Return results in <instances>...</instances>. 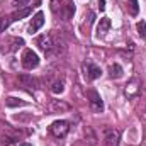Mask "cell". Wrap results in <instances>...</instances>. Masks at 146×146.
<instances>
[{"instance_id": "6da1fadb", "label": "cell", "mask_w": 146, "mask_h": 146, "mask_svg": "<svg viewBox=\"0 0 146 146\" xmlns=\"http://www.w3.org/2000/svg\"><path fill=\"white\" fill-rule=\"evenodd\" d=\"M22 66L26 68V70H34L39 66V56H37L36 51H33V49H26L24 53H22Z\"/></svg>"}, {"instance_id": "7a4b0ae2", "label": "cell", "mask_w": 146, "mask_h": 146, "mask_svg": "<svg viewBox=\"0 0 146 146\" xmlns=\"http://www.w3.org/2000/svg\"><path fill=\"white\" fill-rule=\"evenodd\" d=\"M68 131H70V127H68V122L66 121H54L49 126V133L54 138H65L68 134Z\"/></svg>"}, {"instance_id": "3957f363", "label": "cell", "mask_w": 146, "mask_h": 146, "mask_svg": "<svg viewBox=\"0 0 146 146\" xmlns=\"http://www.w3.org/2000/svg\"><path fill=\"white\" fill-rule=\"evenodd\" d=\"M87 99L92 106V109L95 112H102L104 110V102H102V97L99 95V92L95 90H87Z\"/></svg>"}, {"instance_id": "277c9868", "label": "cell", "mask_w": 146, "mask_h": 146, "mask_svg": "<svg viewBox=\"0 0 146 146\" xmlns=\"http://www.w3.org/2000/svg\"><path fill=\"white\" fill-rule=\"evenodd\" d=\"M42 26H44V12L39 10V12H36V15L31 19V24H29V27H27V33L33 36V34H36Z\"/></svg>"}, {"instance_id": "5b68a950", "label": "cell", "mask_w": 146, "mask_h": 146, "mask_svg": "<svg viewBox=\"0 0 146 146\" xmlns=\"http://www.w3.org/2000/svg\"><path fill=\"white\" fill-rule=\"evenodd\" d=\"M85 68V78L87 80H97V78H100V75H102V70L99 68V66H95V65H92V63H88V65H85L83 66Z\"/></svg>"}, {"instance_id": "8992f818", "label": "cell", "mask_w": 146, "mask_h": 146, "mask_svg": "<svg viewBox=\"0 0 146 146\" xmlns=\"http://www.w3.org/2000/svg\"><path fill=\"white\" fill-rule=\"evenodd\" d=\"M36 44L39 46V49H42L44 53H48V51H51V48L54 46L53 44V39H51V36L49 34H42V36L37 37Z\"/></svg>"}, {"instance_id": "52a82bcc", "label": "cell", "mask_w": 146, "mask_h": 146, "mask_svg": "<svg viewBox=\"0 0 146 146\" xmlns=\"http://www.w3.org/2000/svg\"><path fill=\"white\" fill-rule=\"evenodd\" d=\"M110 26H112V22H110L109 17H102V19H100V22H99V26H97V37L106 36V34L109 33Z\"/></svg>"}, {"instance_id": "ba28073f", "label": "cell", "mask_w": 146, "mask_h": 146, "mask_svg": "<svg viewBox=\"0 0 146 146\" xmlns=\"http://www.w3.org/2000/svg\"><path fill=\"white\" fill-rule=\"evenodd\" d=\"M117 139H119V136H117L115 131L109 129L106 133V146H117Z\"/></svg>"}, {"instance_id": "9c48e42d", "label": "cell", "mask_w": 146, "mask_h": 146, "mask_svg": "<svg viewBox=\"0 0 146 146\" xmlns=\"http://www.w3.org/2000/svg\"><path fill=\"white\" fill-rule=\"evenodd\" d=\"M5 106H7V107H24V106H27V102H26V100H22V99L9 97V99L5 100Z\"/></svg>"}, {"instance_id": "30bf717a", "label": "cell", "mask_w": 146, "mask_h": 146, "mask_svg": "<svg viewBox=\"0 0 146 146\" xmlns=\"http://www.w3.org/2000/svg\"><path fill=\"white\" fill-rule=\"evenodd\" d=\"M122 73H124L122 66H121V65H117V63H114V65H110V66H109V75L112 76V78H121V76H122Z\"/></svg>"}, {"instance_id": "8fae6325", "label": "cell", "mask_w": 146, "mask_h": 146, "mask_svg": "<svg viewBox=\"0 0 146 146\" xmlns=\"http://www.w3.org/2000/svg\"><path fill=\"white\" fill-rule=\"evenodd\" d=\"M29 14H31V9H29V7H24V9H21V10L14 12V14L10 15V19H12V21H19V19H24V17H27Z\"/></svg>"}, {"instance_id": "7c38bea8", "label": "cell", "mask_w": 146, "mask_h": 146, "mask_svg": "<svg viewBox=\"0 0 146 146\" xmlns=\"http://www.w3.org/2000/svg\"><path fill=\"white\" fill-rule=\"evenodd\" d=\"M127 7H129L131 15H138V12H139V3H138V0H127Z\"/></svg>"}, {"instance_id": "4fadbf2b", "label": "cell", "mask_w": 146, "mask_h": 146, "mask_svg": "<svg viewBox=\"0 0 146 146\" xmlns=\"http://www.w3.org/2000/svg\"><path fill=\"white\" fill-rule=\"evenodd\" d=\"M136 29H138V34L141 39H146V22L145 21H139L138 24H136Z\"/></svg>"}, {"instance_id": "5bb4252c", "label": "cell", "mask_w": 146, "mask_h": 146, "mask_svg": "<svg viewBox=\"0 0 146 146\" xmlns=\"http://www.w3.org/2000/svg\"><path fill=\"white\" fill-rule=\"evenodd\" d=\"M63 90H65L63 82H54V83H53V87H51V92H53V94H56V95L63 94Z\"/></svg>"}, {"instance_id": "9a60e30c", "label": "cell", "mask_w": 146, "mask_h": 146, "mask_svg": "<svg viewBox=\"0 0 146 146\" xmlns=\"http://www.w3.org/2000/svg\"><path fill=\"white\" fill-rule=\"evenodd\" d=\"M10 22H12L10 17H2V19H0V33H3V31L10 26Z\"/></svg>"}, {"instance_id": "2e32d148", "label": "cell", "mask_w": 146, "mask_h": 146, "mask_svg": "<svg viewBox=\"0 0 146 146\" xmlns=\"http://www.w3.org/2000/svg\"><path fill=\"white\" fill-rule=\"evenodd\" d=\"M68 110V106L66 104H54V106H51V110Z\"/></svg>"}, {"instance_id": "e0dca14e", "label": "cell", "mask_w": 146, "mask_h": 146, "mask_svg": "<svg viewBox=\"0 0 146 146\" xmlns=\"http://www.w3.org/2000/svg\"><path fill=\"white\" fill-rule=\"evenodd\" d=\"M27 3H29V0H15V2H14L15 7H26Z\"/></svg>"}, {"instance_id": "ac0fdd59", "label": "cell", "mask_w": 146, "mask_h": 146, "mask_svg": "<svg viewBox=\"0 0 146 146\" xmlns=\"http://www.w3.org/2000/svg\"><path fill=\"white\" fill-rule=\"evenodd\" d=\"M97 5L100 10H106V0H97Z\"/></svg>"}, {"instance_id": "d6986e66", "label": "cell", "mask_w": 146, "mask_h": 146, "mask_svg": "<svg viewBox=\"0 0 146 146\" xmlns=\"http://www.w3.org/2000/svg\"><path fill=\"white\" fill-rule=\"evenodd\" d=\"M21 146H31V145H29V143H22Z\"/></svg>"}]
</instances>
